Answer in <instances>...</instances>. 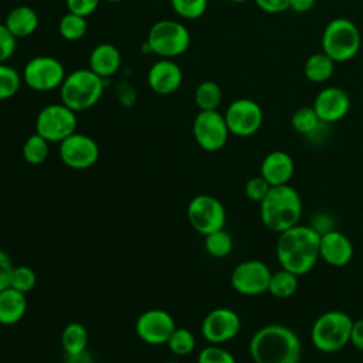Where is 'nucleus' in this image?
I'll use <instances>...</instances> for the list:
<instances>
[{
	"instance_id": "39",
	"label": "nucleus",
	"mask_w": 363,
	"mask_h": 363,
	"mask_svg": "<svg viewBox=\"0 0 363 363\" xmlns=\"http://www.w3.org/2000/svg\"><path fill=\"white\" fill-rule=\"evenodd\" d=\"M99 3L101 0H65L67 10L69 13H75L84 17H88L96 11Z\"/></svg>"
},
{
	"instance_id": "44",
	"label": "nucleus",
	"mask_w": 363,
	"mask_h": 363,
	"mask_svg": "<svg viewBox=\"0 0 363 363\" xmlns=\"http://www.w3.org/2000/svg\"><path fill=\"white\" fill-rule=\"evenodd\" d=\"M65 363H94V359L88 350L78 354H65Z\"/></svg>"
},
{
	"instance_id": "46",
	"label": "nucleus",
	"mask_w": 363,
	"mask_h": 363,
	"mask_svg": "<svg viewBox=\"0 0 363 363\" xmlns=\"http://www.w3.org/2000/svg\"><path fill=\"white\" fill-rule=\"evenodd\" d=\"M105 1H108V3H119L122 0H105Z\"/></svg>"
},
{
	"instance_id": "36",
	"label": "nucleus",
	"mask_w": 363,
	"mask_h": 363,
	"mask_svg": "<svg viewBox=\"0 0 363 363\" xmlns=\"http://www.w3.org/2000/svg\"><path fill=\"white\" fill-rule=\"evenodd\" d=\"M197 363H237L235 357L220 345H210L200 350Z\"/></svg>"
},
{
	"instance_id": "19",
	"label": "nucleus",
	"mask_w": 363,
	"mask_h": 363,
	"mask_svg": "<svg viewBox=\"0 0 363 363\" xmlns=\"http://www.w3.org/2000/svg\"><path fill=\"white\" fill-rule=\"evenodd\" d=\"M353 244L347 235L332 228L320 234L319 258L330 267H345L353 258Z\"/></svg>"
},
{
	"instance_id": "33",
	"label": "nucleus",
	"mask_w": 363,
	"mask_h": 363,
	"mask_svg": "<svg viewBox=\"0 0 363 363\" xmlns=\"http://www.w3.org/2000/svg\"><path fill=\"white\" fill-rule=\"evenodd\" d=\"M169 350L176 356L190 354L196 347V337L186 328H176L166 342Z\"/></svg>"
},
{
	"instance_id": "43",
	"label": "nucleus",
	"mask_w": 363,
	"mask_h": 363,
	"mask_svg": "<svg viewBox=\"0 0 363 363\" xmlns=\"http://www.w3.org/2000/svg\"><path fill=\"white\" fill-rule=\"evenodd\" d=\"M316 0H289V9L296 13H306L315 6Z\"/></svg>"
},
{
	"instance_id": "2",
	"label": "nucleus",
	"mask_w": 363,
	"mask_h": 363,
	"mask_svg": "<svg viewBox=\"0 0 363 363\" xmlns=\"http://www.w3.org/2000/svg\"><path fill=\"white\" fill-rule=\"evenodd\" d=\"M248 352L255 363H299L302 345L291 328L269 323L251 336Z\"/></svg>"
},
{
	"instance_id": "5",
	"label": "nucleus",
	"mask_w": 363,
	"mask_h": 363,
	"mask_svg": "<svg viewBox=\"0 0 363 363\" xmlns=\"http://www.w3.org/2000/svg\"><path fill=\"white\" fill-rule=\"evenodd\" d=\"M353 320L342 311L320 313L311 328V342L322 353H335L350 342Z\"/></svg>"
},
{
	"instance_id": "40",
	"label": "nucleus",
	"mask_w": 363,
	"mask_h": 363,
	"mask_svg": "<svg viewBox=\"0 0 363 363\" xmlns=\"http://www.w3.org/2000/svg\"><path fill=\"white\" fill-rule=\"evenodd\" d=\"M14 264L7 252L0 250V291L10 286V278Z\"/></svg>"
},
{
	"instance_id": "29",
	"label": "nucleus",
	"mask_w": 363,
	"mask_h": 363,
	"mask_svg": "<svg viewBox=\"0 0 363 363\" xmlns=\"http://www.w3.org/2000/svg\"><path fill=\"white\" fill-rule=\"evenodd\" d=\"M88 31L86 17L67 11L58 21V33L67 41H78Z\"/></svg>"
},
{
	"instance_id": "17",
	"label": "nucleus",
	"mask_w": 363,
	"mask_h": 363,
	"mask_svg": "<svg viewBox=\"0 0 363 363\" xmlns=\"http://www.w3.org/2000/svg\"><path fill=\"white\" fill-rule=\"evenodd\" d=\"M350 98L339 86H326L318 92L315 96L312 108L315 109L318 118L329 125L343 119L350 109Z\"/></svg>"
},
{
	"instance_id": "42",
	"label": "nucleus",
	"mask_w": 363,
	"mask_h": 363,
	"mask_svg": "<svg viewBox=\"0 0 363 363\" xmlns=\"http://www.w3.org/2000/svg\"><path fill=\"white\" fill-rule=\"evenodd\" d=\"M349 343H352L357 350L363 352V319L353 320Z\"/></svg>"
},
{
	"instance_id": "32",
	"label": "nucleus",
	"mask_w": 363,
	"mask_h": 363,
	"mask_svg": "<svg viewBox=\"0 0 363 363\" xmlns=\"http://www.w3.org/2000/svg\"><path fill=\"white\" fill-rule=\"evenodd\" d=\"M21 74L9 65L7 62L0 64V101L13 98L21 88Z\"/></svg>"
},
{
	"instance_id": "10",
	"label": "nucleus",
	"mask_w": 363,
	"mask_h": 363,
	"mask_svg": "<svg viewBox=\"0 0 363 363\" xmlns=\"http://www.w3.org/2000/svg\"><path fill=\"white\" fill-rule=\"evenodd\" d=\"M225 218V208L214 196L197 194L187 204V220L203 235L224 228Z\"/></svg>"
},
{
	"instance_id": "7",
	"label": "nucleus",
	"mask_w": 363,
	"mask_h": 363,
	"mask_svg": "<svg viewBox=\"0 0 363 363\" xmlns=\"http://www.w3.org/2000/svg\"><path fill=\"white\" fill-rule=\"evenodd\" d=\"M322 51L335 62H346L356 57L362 37L357 26L345 17L330 20L322 33Z\"/></svg>"
},
{
	"instance_id": "15",
	"label": "nucleus",
	"mask_w": 363,
	"mask_h": 363,
	"mask_svg": "<svg viewBox=\"0 0 363 363\" xmlns=\"http://www.w3.org/2000/svg\"><path fill=\"white\" fill-rule=\"evenodd\" d=\"M241 329L238 313L230 308L210 311L201 322V335L210 345H223L234 339Z\"/></svg>"
},
{
	"instance_id": "45",
	"label": "nucleus",
	"mask_w": 363,
	"mask_h": 363,
	"mask_svg": "<svg viewBox=\"0 0 363 363\" xmlns=\"http://www.w3.org/2000/svg\"><path fill=\"white\" fill-rule=\"evenodd\" d=\"M231 3H245L247 0H230Z\"/></svg>"
},
{
	"instance_id": "30",
	"label": "nucleus",
	"mask_w": 363,
	"mask_h": 363,
	"mask_svg": "<svg viewBox=\"0 0 363 363\" xmlns=\"http://www.w3.org/2000/svg\"><path fill=\"white\" fill-rule=\"evenodd\" d=\"M48 153H50V142L43 136H40L38 133L30 135L24 140L21 147L23 159L33 166L44 163L48 157Z\"/></svg>"
},
{
	"instance_id": "1",
	"label": "nucleus",
	"mask_w": 363,
	"mask_h": 363,
	"mask_svg": "<svg viewBox=\"0 0 363 363\" xmlns=\"http://www.w3.org/2000/svg\"><path fill=\"white\" fill-rule=\"evenodd\" d=\"M320 234L311 225L296 224L278 234L275 254L281 268L301 277L319 259Z\"/></svg>"
},
{
	"instance_id": "38",
	"label": "nucleus",
	"mask_w": 363,
	"mask_h": 363,
	"mask_svg": "<svg viewBox=\"0 0 363 363\" xmlns=\"http://www.w3.org/2000/svg\"><path fill=\"white\" fill-rule=\"evenodd\" d=\"M17 48V38L7 30L4 23H0V64L7 62Z\"/></svg>"
},
{
	"instance_id": "6",
	"label": "nucleus",
	"mask_w": 363,
	"mask_h": 363,
	"mask_svg": "<svg viewBox=\"0 0 363 363\" xmlns=\"http://www.w3.org/2000/svg\"><path fill=\"white\" fill-rule=\"evenodd\" d=\"M190 47L189 28L176 20L156 21L143 43L146 52L156 54L162 58H174L184 54Z\"/></svg>"
},
{
	"instance_id": "27",
	"label": "nucleus",
	"mask_w": 363,
	"mask_h": 363,
	"mask_svg": "<svg viewBox=\"0 0 363 363\" xmlns=\"http://www.w3.org/2000/svg\"><path fill=\"white\" fill-rule=\"evenodd\" d=\"M298 285H299L298 275H295L288 269L281 268L279 271L272 272L269 285H268V292L275 298L285 299L292 296L296 292Z\"/></svg>"
},
{
	"instance_id": "21",
	"label": "nucleus",
	"mask_w": 363,
	"mask_h": 363,
	"mask_svg": "<svg viewBox=\"0 0 363 363\" xmlns=\"http://www.w3.org/2000/svg\"><path fill=\"white\" fill-rule=\"evenodd\" d=\"M121 64V51L111 43L98 44L95 48H92L88 58V68L104 79L115 75L119 71Z\"/></svg>"
},
{
	"instance_id": "14",
	"label": "nucleus",
	"mask_w": 363,
	"mask_h": 363,
	"mask_svg": "<svg viewBox=\"0 0 363 363\" xmlns=\"http://www.w3.org/2000/svg\"><path fill=\"white\" fill-rule=\"evenodd\" d=\"M60 159L74 170H85L92 167L99 159V146L95 139L85 133L74 132L60 142Z\"/></svg>"
},
{
	"instance_id": "20",
	"label": "nucleus",
	"mask_w": 363,
	"mask_h": 363,
	"mask_svg": "<svg viewBox=\"0 0 363 363\" xmlns=\"http://www.w3.org/2000/svg\"><path fill=\"white\" fill-rule=\"evenodd\" d=\"M259 172L271 187L288 184L295 173V162L289 153L272 150L264 156Z\"/></svg>"
},
{
	"instance_id": "47",
	"label": "nucleus",
	"mask_w": 363,
	"mask_h": 363,
	"mask_svg": "<svg viewBox=\"0 0 363 363\" xmlns=\"http://www.w3.org/2000/svg\"><path fill=\"white\" fill-rule=\"evenodd\" d=\"M164 363H180V362H177V360H169V362H164Z\"/></svg>"
},
{
	"instance_id": "16",
	"label": "nucleus",
	"mask_w": 363,
	"mask_h": 363,
	"mask_svg": "<svg viewBox=\"0 0 363 363\" xmlns=\"http://www.w3.org/2000/svg\"><path fill=\"white\" fill-rule=\"evenodd\" d=\"M174 318L164 309H147L135 323L138 337L147 345H164L176 329Z\"/></svg>"
},
{
	"instance_id": "41",
	"label": "nucleus",
	"mask_w": 363,
	"mask_h": 363,
	"mask_svg": "<svg viewBox=\"0 0 363 363\" xmlns=\"http://www.w3.org/2000/svg\"><path fill=\"white\" fill-rule=\"evenodd\" d=\"M257 7L268 14H278L289 9V0H254Z\"/></svg>"
},
{
	"instance_id": "9",
	"label": "nucleus",
	"mask_w": 363,
	"mask_h": 363,
	"mask_svg": "<svg viewBox=\"0 0 363 363\" xmlns=\"http://www.w3.org/2000/svg\"><path fill=\"white\" fill-rule=\"evenodd\" d=\"M77 112L60 104L44 106L35 118V133L47 139L50 143L62 142L65 138L77 132Z\"/></svg>"
},
{
	"instance_id": "3",
	"label": "nucleus",
	"mask_w": 363,
	"mask_h": 363,
	"mask_svg": "<svg viewBox=\"0 0 363 363\" xmlns=\"http://www.w3.org/2000/svg\"><path fill=\"white\" fill-rule=\"evenodd\" d=\"M259 217L268 230L278 234L299 224L302 217L299 193L289 184L271 187L259 203Z\"/></svg>"
},
{
	"instance_id": "34",
	"label": "nucleus",
	"mask_w": 363,
	"mask_h": 363,
	"mask_svg": "<svg viewBox=\"0 0 363 363\" xmlns=\"http://www.w3.org/2000/svg\"><path fill=\"white\" fill-rule=\"evenodd\" d=\"M173 11L184 20L200 18L208 7V0H170Z\"/></svg>"
},
{
	"instance_id": "23",
	"label": "nucleus",
	"mask_w": 363,
	"mask_h": 363,
	"mask_svg": "<svg viewBox=\"0 0 363 363\" xmlns=\"http://www.w3.org/2000/svg\"><path fill=\"white\" fill-rule=\"evenodd\" d=\"M26 294L7 286L0 291V325L11 326L18 323L27 312Z\"/></svg>"
},
{
	"instance_id": "4",
	"label": "nucleus",
	"mask_w": 363,
	"mask_h": 363,
	"mask_svg": "<svg viewBox=\"0 0 363 363\" xmlns=\"http://www.w3.org/2000/svg\"><path fill=\"white\" fill-rule=\"evenodd\" d=\"M104 81L89 68L72 71L60 86L61 102L75 112L86 111L99 102L105 88Z\"/></svg>"
},
{
	"instance_id": "35",
	"label": "nucleus",
	"mask_w": 363,
	"mask_h": 363,
	"mask_svg": "<svg viewBox=\"0 0 363 363\" xmlns=\"http://www.w3.org/2000/svg\"><path fill=\"white\" fill-rule=\"evenodd\" d=\"M35 284H37V275L33 268L27 265H14L11 278H10L11 288L27 295L30 291H33Z\"/></svg>"
},
{
	"instance_id": "22",
	"label": "nucleus",
	"mask_w": 363,
	"mask_h": 363,
	"mask_svg": "<svg viewBox=\"0 0 363 363\" xmlns=\"http://www.w3.org/2000/svg\"><path fill=\"white\" fill-rule=\"evenodd\" d=\"M38 24L40 18L37 11L33 7L24 4L13 7L4 18V26L17 40L34 34L38 28Z\"/></svg>"
},
{
	"instance_id": "26",
	"label": "nucleus",
	"mask_w": 363,
	"mask_h": 363,
	"mask_svg": "<svg viewBox=\"0 0 363 363\" xmlns=\"http://www.w3.org/2000/svg\"><path fill=\"white\" fill-rule=\"evenodd\" d=\"M193 98L200 111H218L223 102V91L217 82L206 79L196 86Z\"/></svg>"
},
{
	"instance_id": "31",
	"label": "nucleus",
	"mask_w": 363,
	"mask_h": 363,
	"mask_svg": "<svg viewBox=\"0 0 363 363\" xmlns=\"http://www.w3.org/2000/svg\"><path fill=\"white\" fill-rule=\"evenodd\" d=\"M204 248L208 255L214 258H224L233 251V238L224 230H217L204 235Z\"/></svg>"
},
{
	"instance_id": "13",
	"label": "nucleus",
	"mask_w": 363,
	"mask_h": 363,
	"mask_svg": "<svg viewBox=\"0 0 363 363\" xmlns=\"http://www.w3.org/2000/svg\"><path fill=\"white\" fill-rule=\"evenodd\" d=\"M271 275L272 272L265 262L247 259L234 267L230 282L235 292L245 296H255L268 292Z\"/></svg>"
},
{
	"instance_id": "25",
	"label": "nucleus",
	"mask_w": 363,
	"mask_h": 363,
	"mask_svg": "<svg viewBox=\"0 0 363 363\" xmlns=\"http://www.w3.org/2000/svg\"><path fill=\"white\" fill-rule=\"evenodd\" d=\"M88 330L81 322H69L61 332V346L65 354H78L86 350Z\"/></svg>"
},
{
	"instance_id": "28",
	"label": "nucleus",
	"mask_w": 363,
	"mask_h": 363,
	"mask_svg": "<svg viewBox=\"0 0 363 363\" xmlns=\"http://www.w3.org/2000/svg\"><path fill=\"white\" fill-rule=\"evenodd\" d=\"M322 125H326V123H323L318 118L312 106L298 108L291 116V126L294 128V130L305 136L315 135Z\"/></svg>"
},
{
	"instance_id": "24",
	"label": "nucleus",
	"mask_w": 363,
	"mask_h": 363,
	"mask_svg": "<svg viewBox=\"0 0 363 363\" xmlns=\"http://www.w3.org/2000/svg\"><path fill=\"white\" fill-rule=\"evenodd\" d=\"M335 71V61L323 51L311 54L303 65V74L306 79L313 84L326 82Z\"/></svg>"
},
{
	"instance_id": "11",
	"label": "nucleus",
	"mask_w": 363,
	"mask_h": 363,
	"mask_svg": "<svg viewBox=\"0 0 363 363\" xmlns=\"http://www.w3.org/2000/svg\"><path fill=\"white\" fill-rule=\"evenodd\" d=\"M191 130L196 143L206 152L223 149L230 136L224 115L218 111H200L193 121Z\"/></svg>"
},
{
	"instance_id": "18",
	"label": "nucleus",
	"mask_w": 363,
	"mask_h": 363,
	"mask_svg": "<svg viewBox=\"0 0 363 363\" xmlns=\"http://www.w3.org/2000/svg\"><path fill=\"white\" fill-rule=\"evenodd\" d=\"M146 81L155 94L172 95L180 88L183 72L173 58H160L150 65Z\"/></svg>"
},
{
	"instance_id": "37",
	"label": "nucleus",
	"mask_w": 363,
	"mask_h": 363,
	"mask_svg": "<svg viewBox=\"0 0 363 363\" xmlns=\"http://www.w3.org/2000/svg\"><path fill=\"white\" fill-rule=\"evenodd\" d=\"M269 190H271V184L261 174L248 179L244 186V193L247 199L258 204L265 199Z\"/></svg>"
},
{
	"instance_id": "8",
	"label": "nucleus",
	"mask_w": 363,
	"mask_h": 363,
	"mask_svg": "<svg viewBox=\"0 0 363 363\" xmlns=\"http://www.w3.org/2000/svg\"><path fill=\"white\" fill-rule=\"evenodd\" d=\"M67 72L64 64L51 55H35L28 60L21 71L23 84L35 92L60 89Z\"/></svg>"
},
{
	"instance_id": "12",
	"label": "nucleus",
	"mask_w": 363,
	"mask_h": 363,
	"mask_svg": "<svg viewBox=\"0 0 363 363\" xmlns=\"http://www.w3.org/2000/svg\"><path fill=\"white\" fill-rule=\"evenodd\" d=\"M223 115L230 133L240 138H248L257 133L264 121L262 108L250 98L233 101Z\"/></svg>"
}]
</instances>
